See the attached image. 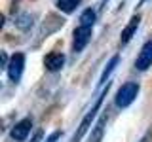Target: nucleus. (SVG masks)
<instances>
[{"label":"nucleus","mask_w":152,"mask_h":142,"mask_svg":"<svg viewBox=\"0 0 152 142\" xmlns=\"http://www.w3.org/2000/svg\"><path fill=\"white\" fill-rule=\"evenodd\" d=\"M95 9H91V8H88V9H84L82 13H80V19H78V25L80 27H93L95 25Z\"/></svg>","instance_id":"ddd939ff"},{"label":"nucleus","mask_w":152,"mask_h":142,"mask_svg":"<svg viewBox=\"0 0 152 142\" xmlns=\"http://www.w3.org/2000/svg\"><path fill=\"white\" fill-rule=\"evenodd\" d=\"M59 138H61V133L59 131H53L50 136L46 138V142H59Z\"/></svg>","instance_id":"4468645a"},{"label":"nucleus","mask_w":152,"mask_h":142,"mask_svg":"<svg viewBox=\"0 0 152 142\" xmlns=\"http://www.w3.org/2000/svg\"><path fill=\"white\" fill-rule=\"evenodd\" d=\"M44 66H46V70H50V72L61 70L65 66V55L61 53V51H51V53H48L46 59H44Z\"/></svg>","instance_id":"6e6552de"},{"label":"nucleus","mask_w":152,"mask_h":142,"mask_svg":"<svg viewBox=\"0 0 152 142\" xmlns=\"http://www.w3.org/2000/svg\"><path fill=\"white\" fill-rule=\"evenodd\" d=\"M118 63H120V55H114L112 59L107 63V66H104V70H103V74H101V80H99V85L108 83V78H110V74L114 72V68L118 66Z\"/></svg>","instance_id":"9d476101"},{"label":"nucleus","mask_w":152,"mask_h":142,"mask_svg":"<svg viewBox=\"0 0 152 142\" xmlns=\"http://www.w3.org/2000/svg\"><path fill=\"white\" fill-rule=\"evenodd\" d=\"M91 34H93V27H76L74 30V40H72V51L80 53L86 46L91 42Z\"/></svg>","instance_id":"20e7f679"},{"label":"nucleus","mask_w":152,"mask_h":142,"mask_svg":"<svg viewBox=\"0 0 152 142\" xmlns=\"http://www.w3.org/2000/svg\"><path fill=\"white\" fill-rule=\"evenodd\" d=\"M141 2H145V0H141Z\"/></svg>","instance_id":"f3484780"},{"label":"nucleus","mask_w":152,"mask_h":142,"mask_svg":"<svg viewBox=\"0 0 152 142\" xmlns=\"http://www.w3.org/2000/svg\"><path fill=\"white\" fill-rule=\"evenodd\" d=\"M104 125H107V116H103L97 120V123L91 127V135H89L88 142H101L103 140V135H104Z\"/></svg>","instance_id":"1a4fd4ad"},{"label":"nucleus","mask_w":152,"mask_h":142,"mask_svg":"<svg viewBox=\"0 0 152 142\" xmlns=\"http://www.w3.org/2000/svg\"><path fill=\"white\" fill-rule=\"evenodd\" d=\"M148 138H150V133H146V135H145V138H142L141 142H148Z\"/></svg>","instance_id":"dca6fc26"},{"label":"nucleus","mask_w":152,"mask_h":142,"mask_svg":"<svg viewBox=\"0 0 152 142\" xmlns=\"http://www.w3.org/2000/svg\"><path fill=\"white\" fill-rule=\"evenodd\" d=\"M139 23H141V15H133L129 21H127V25L124 27V30H122V34H120V44L122 46L129 44V40L135 36L137 28H139Z\"/></svg>","instance_id":"0eeeda50"},{"label":"nucleus","mask_w":152,"mask_h":142,"mask_svg":"<svg viewBox=\"0 0 152 142\" xmlns=\"http://www.w3.org/2000/svg\"><path fill=\"white\" fill-rule=\"evenodd\" d=\"M32 25H34V15H31V13H21L15 17V27L19 30H28V28H32Z\"/></svg>","instance_id":"9b49d317"},{"label":"nucleus","mask_w":152,"mask_h":142,"mask_svg":"<svg viewBox=\"0 0 152 142\" xmlns=\"http://www.w3.org/2000/svg\"><path fill=\"white\" fill-rule=\"evenodd\" d=\"M31 129H32V120L31 117H23V120H19L15 125L12 127V131H10V140H13V142L27 140V136L31 135Z\"/></svg>","instance_id":"39448f33"},{"label":"nucleus","mask_w":152,"mask_h":142,"mask_svg":"<svg viewBox=\"0 0 152 142\" xmlns=\"http://www.w3.org/2000/svg\"><path fill=\"white\" fill-rule=\"evenodd\" d=\"M150 66H152V40H146L145 44H142L137 59H135V68L139 70V72H145Z\"/></svg>","instance_id":"423d86ee"},{"label":"nucleus","mask_w":152,"mask_h":142,"mask_svg":"<svg viewBox=\"0 0 152 142\" xmlns=\"http://www.w3.org/2000/svg\"><path fill=\"white\" fill-rule=\"evenodd\" d=\"M23 70H25V55L23 53L12 55V59H10V63H8V68H6L10 82L17 83L19 80H21V76H23Z\"/></svg>","instance_id":"7ed1b4c3"},{"label":"nucleus","mask_w":152,"mask_h":142,"mask_svg":"<svg viewBox=\"0 0 152 142\" xmlns=\"http://www.w3.org/2000/svg\"><path fill=\"white\" fill-rule=\"evenodd\" d=\"M31 142H46V140H44V133H42V131H38L36 135L32 136V140H31Z\"/></svg>","instance_id":"2eb2a0df"},{"label":"nucleus","mask_w":152,"mask_h":142,"mask_svg":"<svg viewBox=\"0 0 152 142\" xmlns=\"http://www.w3.org/2000/svg\"><path fill=\"white\" fill-rule=\"evenodd\" d=\"M139 83L137 82H126L122 85L120 89H118L116 97H114V102H116L118 108H127L129 104L135 102L137 95H139Z\"/></svg>","instance_id":"f03ea898"},{"label":"nucleus","mask_w":152,"mask_h":142,"mask_svg":"<svg viewBox=\"0 0 152 142\" xmlns=\"http://www.w3.org/2000/svg\"><path fill=\"white\" fill-rule=\"evenodd\" d=\"M108 87H110V83H108ZM108 87L104 89V91L97 97V101H95V104L91 106V110H89L88 114L84 116V120L80 121V125H78V129H76V133H74V136H72V140L70 142H80L86 136V133L89 131V127H91V123H93V120H95V116H97V110L101 108V104H103V99H104V95H107V91H108Z\"/></svg>","instance_id":"f257e3e1"},{"label":"nucleus","mask_w":152,"mask_h":142,"mask_svg":"<svg viewBox=\"0 0 152 142\" xmlns=\"http://www.w3.org/2000/svg\"><path fill=\"white\" fill-rule=\"evenodd\" d=\"M80 2H82V0H55V6L63 13H72L74 9L80 6Z\"/></svg>","instance_id":"f8f14e48"}]
</instances>
